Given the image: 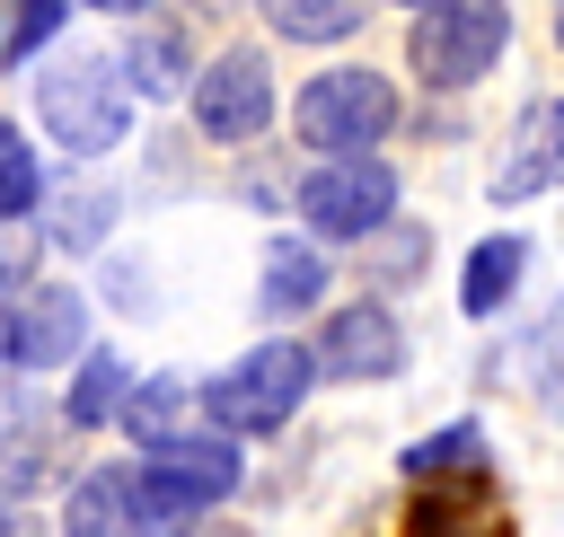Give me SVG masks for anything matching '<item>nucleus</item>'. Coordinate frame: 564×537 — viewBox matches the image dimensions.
I'll return each instance as SVG.
<instances>
[{
    "mask_svg": "<svg viewBox=\"0 0 564 537\" xmlns=\"http://www.w3.org/2000/svg\"><path fill=\"white\" fill-rule=\"evenodd\" d=\"M35 114H44V132H53L70 158H106V150L132 132V88H123L115 53H62V62L35 79Z\"/></svg>",
    "mask_w": 564,
    "mask_h": 537,
    "instance_id": "nucleus-1",
    "label": "nucleus"
},
{
    "mask_svg": "<svg viewBox=\"0 0 564 537\" xmlns=\"http://www.w3.org/2000/svg\"><path fill=\"white\" fill-rule=\"evenodd\" d=\"M308 379H317V352L291 343V335H273V343H256L247 361H229V370L203 387V414H212L220 431H282V423L300 414Z\"/></svg>",
    "mask_w": 564,
    "mask_h": 537,
    "instance_id": "nucleus-2",
    "label": "nucleus"
},
{
    "mask_svg": "<svg viewBox=\"0 0 564 537\" xmlns=\"http://www.w3.org/2000/svg\"><path fill=\"white\" fill-rule=\"evenodd\" d=\"M291 123H300V141H308V150L352 158V150H370V141H388V132H397V88H388L379 70L344 62V70H317V79L300 88Z\"/></svg>",
    "mask_w": 564,
    "mask_h": 537,
    "instance_id": "nucleus-3",
    "label": "nucleus"
},
{
    "mask_svg": "<svg viewBox=\"0 0 564 537\" xmlns=\"http://www.w3.org/2000/svg\"><path fill=\"white\" fill-rule=\"evenodd\" d=\"M511 44V0H423L414 26V79L423 88H476Z\"/></svg>",
    "mask_w": 564,
    "mask_h": 537,
    "instance_id": "nucleus-4",
    "label": "nucleus"
},
{
    "mask_svg": "<svg viewBox=\"0 0 564 537\" xmlns=\"http://www.w3.org/2000/svg\"><path fill=\"white\" fill-rule=\"evenodd\" d=\"M62 528H70V537H185L194 511H185L176 493H159L150 467L132 458V467H97V475H79Z\"/></svg>",
    "mask_w": 564,
    "mask_h": 537,
    "instance_id": "nucleus-5",
    "label": "nucleus"
},
{
    "mask_svg": "<svg viewBox=\"0 0 564 537\" xmlns=\"http://www.w3.org/2000/svg\"><path fill=\"white\" fill-rule=\"evenodd\" d=\"M300 211H308L317 238H370V229H388V211H397V167H379L370 150L326 158V167L300 185Z\"/></svg>",
    "mask_w": 564,
    "mask_h": 537,
    "instance_id": "nucleus-6",
    "label": "nucleus"
},
{
    "mask_svg": "<svg viewBox=\"0 0 564 537\" xmlns=\"http://www.w3.org/2000/svg\"><path fill=\"white\" fill-rule=\"evenodd\" d=\"M185 97H194L203 141H256L273 123V70H264V53H220L203 79H185Z\"/></svg>",
    "mask_w": 564,
    "mask_h": 537,
    "instance_id": "nucleus-7",
    "label": "nucleus"
},
{
    "mask_svg": "<svg viewBox=\"0 0 564 537\" xmlns=\"http://www.w3.org/2000/svg\"><path fill=\"white\" fill-rule=\"evenodd\" d=\"M79 343H88V308H79V291H62V282L26 291V299L0 317V352H9L18 370H62Z\"/></svg>",
    "mask_w": 564,
    "mask_h": 537,
    "instance_id": "nucleus-8",
    "label": "nucleus"
},
{
    "mask_svg": "<svg viewBox=\"0 0 564 537\" xmlns=\"http://www.w3.org/2000/svg\"><path fill=\"white\" fill-rule=\"evenodd\" d=\"M141 467H150V484L176 493L185 511H212V502L238 493V449H229V431H176V440H150Z\"/></svg>",
    "mask_w": 564,
    "mask_h": 537,
    "instance_id": "nucleus-9",
    "label": "nucleus"
},
{
    "mask_svg": "<svg viewBox=\"0 0 564 537\" xmlns=\"http://www.w3.org/2000/svg\"><path fill=\"white\" fill-rule=\"evenodd\" d=\"M555 185H564V97H538V106L520 114L502 167H494V202H538V194H555Z\"/></svg>",
    "mask_w": 564,
    "mask_h": 537,
    "instance_id": "nucleus-10",
    "label": "nucleus"
},
{
    "mask_svg": "<svg viewBox=\"0 0 564 537\" xmlns=\"http://www.w3.org/2000/svg\"><path fill=\"white\" fill-rule=\"evenodd\" d=\"M397 361H405V335L379 299H352L317 335V370H335V379H397Z\"/></svg>",
    "mask_w": 564,
    "mask_h": 537,
    "instance_id": "nucleus-11",
    "label": "nucleus"
},
{
    "mask_svg": "<svg viewBox=\"0 0 564 537\" xmlns=\"http://www.w3.org/2000/svg\"><path fill=\"white\" fill-rule=\"evenodd\" d=\"M520 264H529V246H520V238H485V246L467 255V273H458V308H467V317H494V308L511 299Z\"/></svg>",
    "mask_w": 564,
    "mask_h": 537,
    "instance_id": "nucleus-12",
    "label": "nucleus"
},
{
    "mask_svg": "<svg viewBox=\"0 0 564 537\" xmlns=\"http://www.w3.org/2000/svg\"><path fill=\"white\" fill-rule=\"evenodd\" d=\"M123 423H132V440L150 449V440H176L185 431V414H194V387L185 379H141V387H123V405H115Z\"/></svg>",
    "mask_w": 564,
    "mask_h": 537,
    "instance_id": "nucleus-13",
    "label": "nucleus"
},
{
    "mask_svg": "<svg viewBox=\"0 0 564 537\" xmlns=\"http://www.w3.org/2000/svg\"><path fill=\"white\" fill-rule=\"evenodd\" d=\"M317 291H326V264H317V246H273L264 255V308L273 317H300V308H317Z\"/></svg>",
    "mask_w": 564,
    "mask_h": 537,
    "instance_id": "nucleus-14",
    "label": "nucleus"
},
{
    "mask_svg": "<svg viewBox=\"0 0 564 537\" xmlns=\"http://www.w3.org/2000/svg\"><path fill=\"white\" fill-rule=\"evenodd\" d=\"M115 70H123L141 97H176V88H185V44H176L167 26H150V35H132V44L115 53Z\"/></svg>",
    "mask_w": 564,
    "mask_h": 537,
    "instance_id": "nucleus-15",
    "label": "nucleus"
},
{
    "mask_svg": "<svg viewBox=\"0 0 564 537\" xmlns=\"http://www.w3.org/2000/svg\"><path fill=\"white\" fill-rule=\"evenodd\" d=\"M264 18L291 44H344L361 26V0H264Z\"/></svg>",
    "mask_w": 564,
    "mask_h": 537,
    "instance_id": "nucleus-16",
    "label": "nucleus"
},
{
    "mask_svg": "<svg viewBox=\"0 0 564 537\" xmlns=\"http://www.w3.org/2000/svg\"><path fill=\"white\" fill-rule=\"evenodd\" d=\"M115 405H123V361H115V352H88L62 423H70V431H97V423H115Z\"/></svg>",
    "mask_w": 564,
    "mask_h": 537,
    "instance_id": "nucleus-17",
    "label": "nucleus"
},
{
    "mask_svg": "<svg viewBox=\"0 0 564 537\" xmlns=\"http://www.w3.org/2000/svg\"><path fill=\"white\" fill-rule=\"evenodd\" d=\"M458 467H485V431L476 423H449L423 449H405V475H458Z\"/></svg>",
    "mask_w": 564,
    "mask_h": 537,
    "instance_id": "nucleus-18",
    "label": "nucleus"
},
{
    "mask_svg": "<svg viewBox=\"0 0 564 537\" xmlns=\"http://www.w3.org/2000/svg\"><path fill=\"white\" fill-rule=\"evenodd\" d=\"M53 458H44V423L35 414H9L0 423V484H44Z\"/></svg>",
    "mask_w": 564,
    "mask_h": 537,
    "instance_id": "nucleus-19",
    "label": "nucleus"
},
{
    "mask_svg": "<svg viewBox=\"0 0 564 537\" xmlns=\"http://www.w3.org/2000/svg\"><path fill=\"white\" fill-rule=\"evenodd\" d=\"M35 194H44V176H35V150H26V132H18V123H0V220L35 211Z\"/></svg>",
    "mask_w": 564,
    "mask_h": 537,
    "instance_id": "nucleus-20",
    "label": "nucleus"
},
{
    "mask_svg": "<svg viewBox=\"0 0 564 537\" xmlns=\"http://www.w3.org/2000/svg\"><path fill=\"white\" fill-rule=\"evenodd\" d=\"M62 9H70V0H18V9H9V26H0V62L44 53V44L62 35Z\"/></svg>",
    "mask_w": 564,
    "mask_h": 537,
    "instance_id": "nucleus-21",
    "label": "nucleus"
},
{
    "mask_svg": "<svg viewBox=\"0 0 564 537\" xmlns=\"http://www.w3.org/2000/svg\"><path fill=\"white\" fill-rule=\"evenodd\" d=\"M529 370H538L546 414H564V299H555V308H546V326L529 335Z\"/></svg>",
    "mask_w": 564,
    "mask_h": 537,
    "instance_id": "nucleus-22",
    "label": "nucleus"
},
{
    "mask_svg": "<svg viewBox=\"0 0 564 537\" xmlns=\"http://www.w3.org/2000/svg\"><path fill=\"white\" fill-rule=\"evenodd\" d=\"M18 273H26V246H18V238H9V229H0V291H9V282H18Z\"/></svg>",
    "mask_w": 564,
    "mask_h": 537,
    "instance_id": "nucleus-23",
    "label": "nucleus"
},
{
    "mask_svg": "<svg viewBox=\"0 0 564 537\" xmlns=\"http://www.w3.org/2000/svg\"><path fill=\"white\" fill-rule=\"evenodd\" d=\"M0 537H35V519H26L18 502H0Z\"/></svg>",
    "mask_w": 564,
    "mask_h": 537,
    "instance_id": "nucleus-24",
    "label": "nucleus"
},
{
    "mask_svg": "<svg viewBox=\"0 0 564 537\" xmlns=\"http://www.w3.org/2000/svg\"><path fill=\"white\" fill-rule=\"evenodd\" d=\"M88 9H115V18H132V9H150V0H88Z\"/></svg>",
    "mask_w": 564,
    "mask_h": 537,
    "instance_id": "nucleus-25",
    "label": "nucleus"
},
{
    "mask_svg": "<svg viewBox=\"0 0 564 537\" xmlns=\"http://www.w3.org/2000/svg\"><path fill=\"white\" fill-rule=\"evenodd\" d=\"M555 44H564V9H555Z\"/></svg>",
    "mask_w": 564,
    "mask_h": 537,
    "instance_id": "nucleus-26",
    "label": "nucleus"
},
{
    "mask_svg": "<svg viewBox=\"0 0 564 537\" xmlns=\"http://www.w3.org/2000/svg\"><path fill=\"white\" fill-rule=\"evenodd\" d=\"M405 9H423V0H405Z\"/></svg>",
    "mask_w": 564,
    "mask_h": 537,
    "instance_id": "nucleus-27",
    "label": "nucleus"
}]
</instances>
